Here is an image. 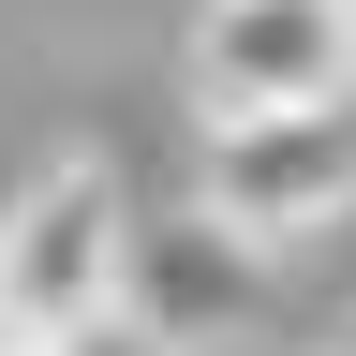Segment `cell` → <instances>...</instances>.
<instances>
[{
	"label": "cell",
	"instance_id": "cell-1",
	"mask_svg": "<svg viewBox=\"0 0 356 356\" xmlns=\"http://www.w3.org/2000/svg\"><path fill=\"white\" fill-rule=\"evenodd\" d=\"M119 252H134L119 163L104 149H60L15 208H0V327H30V341L104 327V312H119Z\"/></svg>",
	"mask_w": 356,
	"mask_h": 356
},
{
	"label": "cell",
	"instance_id": "cell-2",
	"mask_svg": "<svg viewBox=\"0 0 356 356\" xmlns=\"http://www.w3.org/2000/svg\"><path fill=\"white\" fill-rule=\"evenodd\" d=\"M193 104L208 119H282L356 104V0H193Z\"/></svg>",
	"mask_w": 356,
	"mask_h": 356
},
{
	"label": "cell",
	"instance_id": "cell-3",
	"mask_svg": "<svg viewBox=\"0 0 356 356\" xmlns=\"http://www.w3.org/2000/svg\"><path fill=\"white\" fill-rule=\"evenodd\" d=\"M208 208L252 252H297L312 222L356 208V104H282V119H208Z\"/></svg>",
	"mask_w": 356,
	"mask_h": 356
},
{
	"label": "cell",
	"instance_id": "cell-4",
	"mask_svg": "<svg viewBox=\"0 0 356 356\" xmlns=\"http://www.w3.org/2000/svg\"><path fill=\"white\" fill-rule=\"evenodd\" d=\"M119 312H134V327H149L163 356H222V341H238L252 312H267V252H252L238 222L193 193V208L134 222V252H119Z\"/></svg>",
	"mask_w": 356,
	"mask_h": 356
},
{
	"label": "cell",
	"instance_id": "cell-5",
	"mask_svg": "<svg viewBox=\"0 0 356 356\" xmlns=\"http://www.w3.org/2000/svg\"><path fill=\"white\" fill-rule=\"evenodd\" d=\"M60 356H163V341H149V327H134V312H104V327H74Z\"/></svg>",
	"mask_w": 356,
	"mask_h": 356
},
{
	"label": "cell",
	"instance_id": "cell-6",
	"mask_svg": "<svg viewBox=\"0 0 356 356\" xmlns=\"http://www.w3.org/2000/svg\"><path fill=\"white\" fill-rule=\"evenodd\" d=\"M0 356H60V341H0Z\"/></svg>",
	"mask_w": 356,
	"mask_h": 356
},
{
	"label": "cell",
	"instance_id": "cell-7",
	"mask_svg": "<svg viewBox=\"0 0 356 356\" xmlns=\"http://www.w3.org/2000/svg\"><path fill=\"white\" fill-rule=\"evenodd\" d=\"M341 356H356V312H341Z\"/></svg>",
	"mask_w": 356,
	"mask_h": 356
}]
</instances>
